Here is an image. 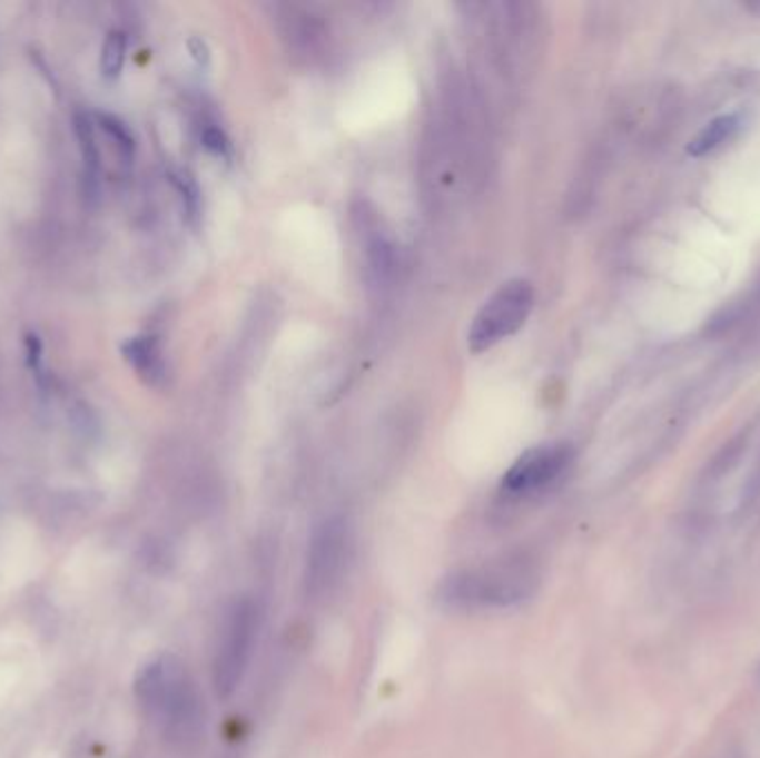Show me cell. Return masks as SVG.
I'll return each mask as SVG.
<instances>
[{
  "instance_id": "6da1fadb",
  "label": "cell",
  "mask_w": 760,
  "mask_h": 758,
  "mask_svg": "<svg viewBox=\"0 0 760 758\" xmlns=\"http://www.w3.org/2000/svg\"><path fill=\"white\" fill-rule=\"evenodd\" d=\"M134 697L145 717L174 744H191L205 730V699L187 663L176 654L149 659L136 675Z\"/></svg>"
},
{
  "instance_id": "7a4b0ae2",
  "label": "cell",
  "mask_w": 760,
  "mask_h": 758,
  "mask_svg": "<svg viewBox=\"0 0 760 758\" xmlns=\"http://www.w3.org/2000/svg\"><path fill=\"white\" fill-rule=\"evenodd\" d=\"M539 583V565L519 554L447 574L436 590V599L445 608L461 612L510 610L530 601Z\"/></svg>"
},
{
  "instance_id": "3957f363",
  "label": "cell",
  "mask_w": 760,
  "mask_h": 758,
  "mask_svg": "<svg viewBox=\"0 0 760 758\" xmlns=\"http://www.w3.org/2000/svg\"><path fill=\"white\" fill-rule=\"evenodd\" d=\"M260 632V608L251 597H240L225 610L211 659L214 690L220 699L234 697L254 657Z\"/></svg>"
},
{
  "instance_id": "277c9868",
  "label": "cell",
  "mask_w": 760,
  "mask_h": 758,
  "mask_svg": "<svg viewBox=\"0 0 760 758\" xmlns=\"http://www.w3.org/2000/svg\"><path fill=\"white\" fill-rule=\"evenodd\" d=\"M534 301L536 292L527 278H512L503 283L474 316L467 332L470 350L474 354H483L514 336L527 323Z\"/></svg>"
},
{
  "instance_id": "5b68a950",
  "label": "cell",
  "mask_w": 760,
  "mask_h": 758,
  "mask_svg": "<svg viewBox=\"0 0 760 758\" xmlns=\"http://www.w3.org/2000/svg\"><path fill=\"white\" fill-rule=\"evenodd\" d=\"M352 559V532L343 516L320 521L305 552V590L312 597L329 594L345 577Z\"/></svg>"
},
{
  "instance_id": "8992f818",
  "label": "cell",
  "mask_w": 760,
  "mask_h": 758,
  "mask_svg": "<svg viewBox=\"0 0 760 758\" xmlns=\"http://www.w3.org/2000/svg\"><path fill=\"white\" fill-rule=\"evenodd\" d=\"M574 463L570 443H545L523 452L503 476V490L512 496H530L552 488Z\"/></svg>"
},
{
  "instance_id": "52a82bcc",
  "label": "cell",
  "mask_w": 760,
  "mask_h": 758,
  "mask_svg": "<svg viewBox=\"0 0 760 758\" xmlns=\"http://www.w3.org/2000/svg\"><path fill=\"white\" fill-rule=\"evenodd\" d=\"M120 354L147 385L160 387L165 383L167 365L156 336H134L122 343Z\"/></svg>"
},
{
  "instance_id": "ba28073f",
  "label": "cell",
  "mask_w": 760,
  "mask_h": 758,
  "mask_svg": "<svg viewBox=\"0 0 760 758\" xmlns=\"http://www.w3.org/2000/svg\"><path fill=\"white\" fill-rule=\"evenodd\" d=\"M743 114H726L714 118L712 122H708L688 145V154L690 156H705L714 149H719L721 145L730 142L741 129H743Z\"/></svg>"
},
{
  "instance_id": "9c48e42d",
  "label": "cell",
  "mask_w": 760,
  "mask_h": 758,
  "mask_svg": "<svg viewBox=\"0 0 760 758\" xmlns=\"http://www.w3.org/2000/svg\"><path fill=\"white\" fill-rule=\"evenodd\" d=\"M73 131H76V138H78V147H80V154H82L87 178L96 180V176L100 171V151H98L96 129H93V122H91L89 114L76 111V116H73Z\"/></svg>"
},
{
  "instance_id": "30bf717a",
  "label": "cell",
  "mask_w": 760,
  "mask_h": 758,
  "mask_svg": "<svg viewBox=\"0 0 760 758\" xmlns=\"http://www.w3.org/2000/svg\"><path fill=\"white\" fill-rule=\"evenodd\" d=\"M96 122L107 134V138L113 142L118 156L125 163H131L134 149H136V140H134V134L129 131V127L120 118H116L113 114H96Z\"/></svg>"
},
{
  "instance_id": "8fae6325",
  "label": "cell",
  "mask_w": 760,
  "mask_h": 758,
  "mask_svg": "<svg viewBox=\"0 0 760 758\" xmlns=\"http://www.w3.org/2000/svg\"><path fill=\"white\" fill-rule=\"evenodd\" d=\"M127 53V38L122 31H109L100 51V71L107 80H116L122 71Z\"/></svg>"
},
{
  "instance_id": "7c38bea8",
  "label": "cell",
  "mask_w": 760,
  "mask_h": 758,
  "mask_svg": "<svg viewBox=\"0 0 760 758\" xmlns=\"http://www.w3.org/2000/svg\"><path fill=\"white\" fill-rule=\"evenodd\" d=\"M169 178H171V183L176 185V189L182 196V205H185L187 216L189 218H198V214H200V194H198V187H196L194 178L187 171H174Z\"/></svg>"
},
{
  "instance_id": "4fadbf2b",
  "label": "cell",
  "mask_w": 760,
  "mask_h": 758,
  "mask_svg": "<svg viewBox=\"0 0 760 758\" xmlns=\"http://www.w3.org/2000/svg\"><path fill=\"white\" fill-rule=\"evenodd\" d=\"M24 352H27V365L31 376L38 381V385H45V370H42V341L36 332H29L24 336Z\"/></svg>"
},
{
  "instance_id": "5bb4252c",
  "label": "cell",
  "mask_w": 760,
  "mask_h": 758,
  "mask_svg": "<svg viewBox=\"0 0 760 758\" xmlns=\"http://www.w3.org/2000/svg\"><path fill=\"white\" fill-rule=\"evenodd\" d=\"M203 147L218 156V158H229L231 156V145H229V138L223 134V129L218 127H207L203 131Z\"/></svg>"
},
{
  "instance_id": "9a60e30c",
  "label": "cell",
  "mask_w": 760,
  "mask_h": 758,
  "mask_svg": "<svg viewBox=\"0 0 760 758\" xmlns=\"http://www.w3.org/2000/svg\"><path fill=\"white\" fill-rule=\"evenodd\" d=\"M187 49H189L191 58L196 60V65L205 67V65L209 62V49H207V45H205L203 38H198V36L189 38V40H187Z\"/></svg>"
}]
</instances>
